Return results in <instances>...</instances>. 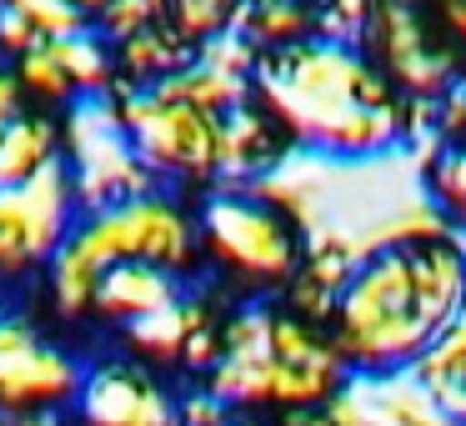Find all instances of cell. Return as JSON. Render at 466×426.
<instances>
[{
	"label": "cell",
	"instance_id": "1",
	"mask_svg": "<svg viewBox=\"0 0 466 426\" xmlns=\"http://www.w3.org/2000/svg\"><path fill=\"white\" fill-rule=\"evenodd\" d=\"M466 306V231L366 256L336 296L331 346L351 371L411 366Z\"/></svg>",
	"mask_w": 466,
	"mask_h": 426
},
{
	"label": "cell",
	"instance_id": "2",
	"mask_svg": "<svg viewBox=\"0 0 466 426\" xmlns=\"http://www.w3.org/2000/svg\"><path fill=\"white\" fill-rule=\"evenodd\" d=\"M251 96L271 111L291 146L326 156H376L391 151L401 136L386 81L356 56V46L321 36L256 56Z\"/></svg>",
	"mask_w": 466,
	"mask_h": 426
},
{
	"label": "cell",
	"instance_id": "3",
	"mask_svg": "<svg viewBox=\"0 0 466 426\" xmlns=\"http://www.w3.org/2000/svg\"><path fill=\"white\" fill-rule=\"evenodd\" d=\"M111 111L156 186H171L186 196H201L216 186V171H221V116L216 111L186 101L166 81L121 86L111 96Z\"/></svg>",
	"mask_w": 466,
	"mask_h": 426
},
{
	"label": "cell",
	"instance_id": "4",
	"mask_svg": "<svg viewBox=\"0 0 466 426\" xmlns=\"http://www.w3.org/2000/svg\"><path fill=\"white\" fill-rule=\"evenodd\" d=\"M86 356L81 341L46 326L21 296H0V416L15 426H66Z\"/></svg>",
	"mask_w": 466,
	"mask_h": 426
},
{
	"label": "cell",
	"instance_id": "5",
	"mask_svg": "<svg viewBox=\"0 0 466 426\" xmlns=\"http://www.w3.org/2000/svg\"><path fill=\"white\" fill-rule=\"evenodd\" d=\"M196 251L201 276H236L251 286H276L301 271L296 221L251 186H211L196 196Z\"/></svg>",
	"mask_w": 466,
	"mask_h": 426
},
{
	"label": "cell",
	"instance_id": "6",
	"mask_svg": "<svg viewBox=\"0 0 466 426\" xmlns=\"http://www.w3.org/2000/svg\"><path fill=\"white\" fill-rule=\"evenodd\" d=\"M76 221H81V201L66 166L21 186H0V291H25L56 261Z\"/></svg>",
	"mask_w": 466,
	"mask_h": 426
},
{
	"label": "cell",
	"instance_id": "7",
	"mask_svg": "<svg viewBox=\"0 0 466 426\" xmlns=\"http://www.w3.org/2000/svg\"><path fill=\"white\" fill-rule=\"evenodd\" d=\"M66 426H186V391L176 376L116 346H96Z\"/></svg>",
	"mask_w": 466,
	"mask_h": 426
},
{
	"label": "cell",
	"instance_id": "8",
	"mask_svg": "<svg viewBox=\"0 0 466 426\" xmlns=\"http://www.w3.org/2000/svg\"><path fill=\"white\" fill-rule=\"evenodd\" d=\"M61 166H66V176H71V186H76L81 211L126 201V196H141V191H151V186H156L151 171L141 166V156H136V146L126 141L121 121H116L111 96L66 111Z\"/></svg>",
	"mask_w": 466,
	"mask_h": 426
},
{
	"label": "cell",
	"instance_id": "9",
	"mask_svg": "<svg viewBox=\"0 0 466 426\" xmlns=\"http://www.w3.org/2000/svg\"><path fill=\"white\" fill-rule=\"evenodd\" d=\"M11 71H15V81H21L25 101L46 106V111H71V106H86V101H106V96H116V86H121V76H116V51L96 25L51 36V41H41L35 51H25Z\"/></svg>",
	"mask_w": 466,
	"mask_h": 426
},
{
	"label": "cell",
	"instance_id": "10",
	"mask_svg": "<svg viewBox=\"0 0 466 426\" xmlns=\"http://www.w3.org/2000/svg\"><path fill=\"white\" fill-rule=\"evenodd\" d=\"M321 411L331 426H456L411 366L346 371V381L331 391Z\"/></svg>",
	"mask_w": 466,
	"mask_h": 426
},
{
	"label": "cell",
	"instance_id": "11",
	"mask_svg": "<svg viewBox=\"0 0 466 426\" xmlns=\"http://www.w3.org/2000/svg\"><path fill=\"white\" fill-rule=\"evenodd\" d=\"M366 31L376 36V46L386 51L391 76L416 96V101H431V96H441L446 86H451V61L426 46L421 21H416V11L406 0H376Z\"/></svg>",
	"mask_w": 466,
	"mask_h": 426
},
{
	"label": "cell",
	"instance_id": "12",
	"mask_svg": "<svg viewBox=\"0 0 466 426\" xmlns=\"http://www.w3.org/2000/svg\"><path fill=\"white\" fill-rule=\"evenodd\" d=\"M66 146V111L25 106L5 131H0V186H21L31 176H46L61 166Z\"/></svg>",
	"mask_w": 466,
	"mask_h": 426
},
{
	"label": "cell",
	"instance_id": "13",
	"mask_svg": "<svg viewBox=\"0 0 466 426\" xmlns=\"http://www.w3.org/2000/svg\"><path fill=\"white\" fill-rule=\"evenodd\" d=\"M316 31V11L301 5V0H241V11H236V36L261 51H281V46L301 41V36Z\"/></svg>",
	"mask_w": 466,
	"mask_h": 426
},
{
	"label": "cell",
	"instance_id": "14",
	"mask_svg": "<svg viewBox=\"0 0 466 426\" xmlns=\"http://www.w3.org/2000/svg\"><path fill=\"white\" fill-rule=\"evenodd\" d=\"M371 5H376V0H326L321 11H316V36H321V41H336V46L366 41Z\"/></svg>",
	"mask_w": 466,
	"mask_h": 426
},
{
	"label": "cell",
	"instance_id": "15",
	"mask_svg": "<svg viewBox=\"0 0 466 426\" xmlns=\"http://www.w3.org/2000/svg\"><path fill=\"white\" fill-rule=\"evenodd\" d=\"M431 181H436V196L446 201V211L456 221H466V151H446L431 166Z\"/></svg>",
	"mask_w": 466,
	"mask_h": 426
},
{
	"label": "cell",
	"instance_id": "16",
	"mask_svg": "<svg viewBox=\"0 0 466 426\" xmlns=\"http://www.w3.org/2000/svg\"><path fill=\"white\" fill-rule=\"evenodd\" d=\"M431 396H436V401H441V411L451 416L456 426H466V361L456 366L451 376H441V381L431 386Z\"/></svg>",
	"mask_w": 466,
	"mask_h": 426
},
{
	"label": "cell",
	"instance_id": "17",
	"mask_svg": "<svg viewBox=\"0 0 466 426\" xmlns=\"http://www.w3.org/2000/svg\"><path fill=\"white\" fill-rule=\"evenodd\" d=\"M436 126L446 131H466V81H451L441 91V106H436Z\"/></svg>",
	"mask_w": 466,
	"mask_h": 426
},
{
	"label": "cell",
	"instance_id": "18",
	"mask_svg": "<svg viewBox=\"0 0 466 426\" xmlns=\"http://www.w3.org/2000/svg\"><path fill=\"white\" fill-rule=\"evenodd\" d=\"M25 106H31V101H25V91H21V81H15V71H11V66H0V131H5V126H11L15 116L25 111Z\"/></svg>",
	"mask_w": 466,
	"mask_h": 426
},
{
	"label": "cell",
	"instance_id": "19",
	"mask_svg": "<svg viewBox=\"0 0 466 426\" xmlns=\"http://www.w3.org/2000/svg\"><path fill=\"white\" fill-rule=\"evenodd\" d=\"M61 5H71V11L81 15V21H91V25H96V21H101V15L116 5V0H61Z\"/></svg>",
	"mask_w": 466,
	"mask_h": 426
},
{
	"label": "cell",
	"instance_id": "20",
	"mask_svg": "<svg viewBox=\"0 0 466 426\" xmlns=\"http://www.w3.org/2000/svg\"><path fill=\"white\" fill-rule=\"evenodd\" d=\"M446 21H451L456 31L466 36V0H446Z\"/></svg>",
	"mask_w": 466,
	"mask_h": 426
},
{
	"label": "cell",
	"instance_id": "21",
	"mask_svg": "<svg viewBox=\"0 0 466 426\" xmlns=\"http://www.w3.org/2000/svg\"><path fill=\"white\" fill-rule=\"evenodd\" d=\"M226 426H251V421H236V416H231V421H226Z\"/></svg>",
	"mask_w": 466,
	"mask_h": 426
},
{
	"label": "cell",
	"instance_id": "22",
	"mask_svg": "<svg viewBox=\"0 0 466 426\" xmlns=\"http://www.w3.org/2000/svg\"><path fill=\"white\" fill-rule=\"evenodd\" d=\"M0 426H15V421H11V416H0Z\"/></svg>",
	"mask_w": 466,
	"mask_h": 426
},
{
	"label": "cell",
	"instance_id": "23",
	"mask_svg": "<svg viewBox=\"0 0 466 426\" xmlns=\"http://www.w3.org/2000/svg\"><path fill=\"white\" fill-rule=\"evenodd\" d=\"M0 296H5V291H0Z\"/></svg>",
	"mask_w": 466,
	"mask_h": 426
}]
</instances>
